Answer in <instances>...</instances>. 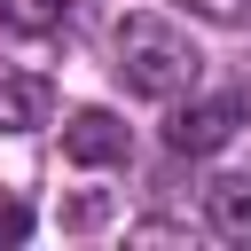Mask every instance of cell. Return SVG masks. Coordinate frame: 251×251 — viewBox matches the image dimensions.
<instances>
[{
  "label": "cell",
  "instance_id": "cell-4",
  "mask_svg": "<svg viewBox=\"0 0 251 251\" xmlns=\"http://www.w3.org/2000/svg\"><path fill=\"white\" fill-rule=\"evenodd\" d=\"M55 118V86L39 71H8L0 63V133H39Z\"/></svg>",
  "mask_w": 251,
  "mask_h": 251
},
{
  "label": "cell",
  "instance_id": "cell-7",
  "mask_svg": "<svg viewBox=\"0 0 251 251\" xmlns=\"http://www.w3.org/2000/svg\"><path fill=\"white\" fill-rule=\"evenodd\" d=\"M188 16H204V24H227V31H251V0H180Z\"/></svg>",
  "mask_w": 251,
  "mask_h": 251
},
{
  "label": "cell",
  "instance_id": "cell-1",
  "mask_svg": "<svg viewBox=\"0 0 251 251\" xmlns=\"http://www.w3.org/2000/svg\"><path fill=\"white\" fill-rule=\"evenodd\" d=\"M196 71H204V55H196V39L173 16H149V8L118 16V78L141 102H180L196 86Z\"/></svg>",
  "mask_w": 251,
  "mask_h": 251
},
{
  "label": "cell",
  "instance_id": "cell-9",
  "mask_svg": "<svg viewBox=\"0 0 251 251\" xmlns=\"http://www.w3.org/2000/svg\"><path fill=\"white\" fill-rule=\"evenodd\" d=\"M63 220H71V227H94V220H102V196H78V204H71Z\"/></svg>",
  "mask_w": 251,
  "mask_h": 251
},
{
  "label": "cell",
  "instance_id": "cell-5",
  "mask_svg": "<svg viewBox=\"0 0 251 251\" xmlns=\"http://www.w3.org/2000/svg\"><path fill=\"white\" fill-rule=\"evenodd\" d=\"M204 220H212L220 243H251V180L243 173H220L204 188Z\"/></svg>",
  "mask_w": 251,
  "mask_h": 251
},
{
  "label": "cell",
  "instance_id": "cell-2",
  "mask_svg": "<svg viewBox=\"0 0 251 251\" xmlns=\"http://www.w3.org/2000/svg\"><path fill=\"white\" fill-rule=\"evenodd\" d=\"M235 126H243V94H204V102L173 110L165 141H173V157H212V149L235 141Z\"/></svg>",
  "mask_w": 251,
  "mask_h": 251
},
{
  "label": "cell",
  "instance_id": "cell-8",
  "mask_svg": "<svg viewBox=\"0 0 251 251\" xmlns=\"http://www.w3.org/2000/svg\"><path fill=\"white\" fill-rule=\"evenodd\" d=\"M24 235H31V204L0 188V243H24Z\"/></svg>",
  "mask_w": 251,
  "mask_h": 251
},
{
  "label": "cell",
  "instance_id": "cell-3",
  "mask_svg": "<svg viewBox=\"0 0 251 251\" xmlns=\"http://www.w3.org/2000/svg\"><path fill=\"white\" fill-rule=\"evenodd\" d=\"M126 149H133V141H126V118H118V110H78V118L63 126V157L86 165V173H94V165H126Z\"/></svg>",
  "mask_w": 251,
  "mask_h": 251
},
{
  "label": "cell",
  "instance_id": "cell-6",
  "mask_svg": "<svg viewBox=\"0 0 251 251\" xmlns=\"http://www.w3.org/2000/svg\"><path fill=\"white\" fill-rule=\"evenodd\" d=\"M63 16H71V0H0V24L8 31H63Z\"/></svg>",
  "mask_w": 251,
  "mask_h": 251
}]
</instances>
